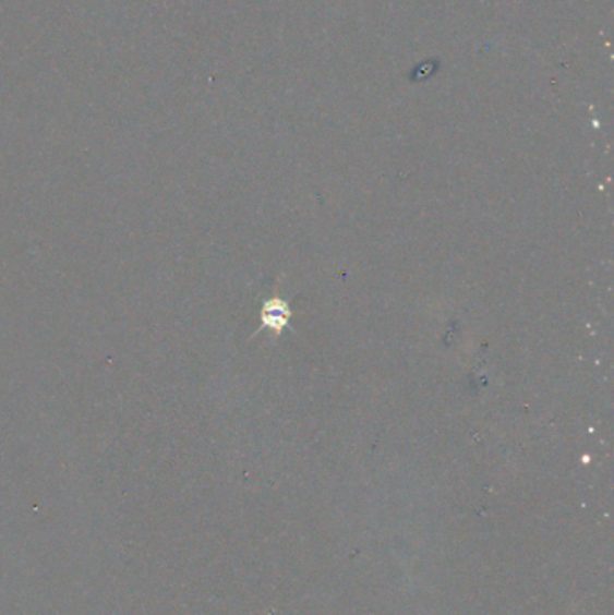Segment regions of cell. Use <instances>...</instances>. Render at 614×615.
<instances>
[{
    "instance_id": "cell-1",
    "label": "cell",
    "mask_w": 614,
    "mask_h": 615,
    "mask_svg": "<svg viewBox=\"0 0 614 615\" xmlns=\"http://www.w3.org/2000/svg\"><path fill=\"white\" fill-rule=\"evenodd\" d=\"M289 318V310H287V304L279 303L276 306V301H269L264 308V326H269V328H276V326H285Z\"/></svg>"
}]
</instances>
